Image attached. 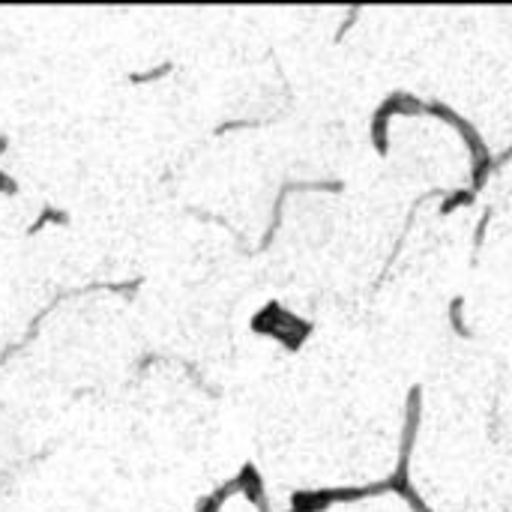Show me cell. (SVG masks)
Returning <instances> with one entry per match:
<instances>
[{"instance_id": "cell-1", "label": "cell", "mask_w": 512, "mask_h": 512, "mask_svg": "<svg viewBox=\"0 0 512 512\" xmlns=\"http://www.w3.org/2000/svg\"><path fill=\"white\" fill-rule=\"evenodd\" d=\"M231 492H237V486H234V480L228 483V486H222V489H216L210 498H204L201 504H198V512H219V507L225 504V498L231 495Z\"/></svg>"}, {"instance_id": "cell-2", "label": "cell", "mask_w": 512, "mask_h": 512, "mask_svg": "<svg viewBox=\"0 0 512 512\" xmlns=\"http://www.w3.org/2000/svg\"><path fill=\"white\" fill-rule=\"evenodd\" d=\"M66 222V213H60V210H54V207H42V213L36 216V222L27 228V234L33 237L42 225H63Z\"/></svg>"}, {"instance_id": "cell-3", "label": "cell", "mask_w": 512, "mask_h": 512, "mask_svg": "<svg viewBox=\"0 0 512 512\" xmlns=\"http://www.w3.org/2000/svg\"><path fill=\"white\" fill-rule=\"evenodd\" d=\"M3 150H6V138H0V153H3ZM0 192H3V195H15V192H18V183H15L9 174H3V171H0Z\"/></svg>"}]
</instances>
